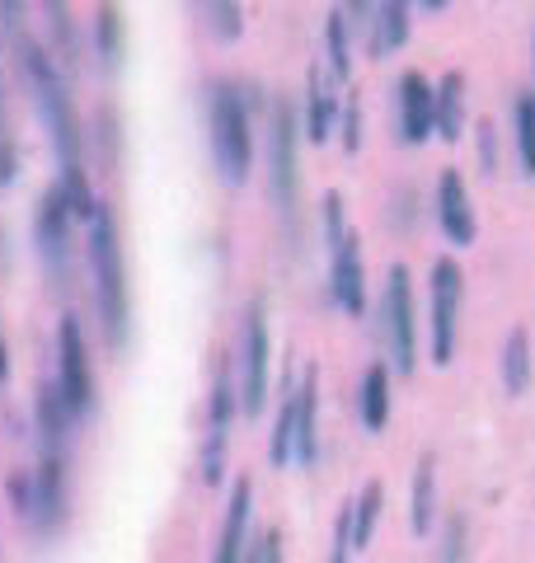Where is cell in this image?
Here are the masks:
<instances>
[{
	"mask_svg": "<svg viewBox=\"0 0 535 563\" xmlns=\"http://www.w3.org/2000/svg\"><path fill=\"white\" fill-rule=\"evenodd\" d=\"M57 390L76 418L95 413V366H89V343L76 314H62L57 324Z\"/></svg>",
	"mask_w": 535,
	"mask_h": 563,
	"instance_id": "cell-9",
	"label": "cell"
},
{
	"mask_svg": "<svg viewBox=\"0 0 535 563\" xmlns=\"http://www.w3.org/2000/svg\"><path fill=\"white\" fill-rule=\"evenodd\" d=\"M33 526L43 536H57L66 526V455H43L33 470Z\"/></svg>",
	"mask_w": 535,
	"mask_h": 563,
	"instance_id": "cell-14",
	"label": "cell"
},
{
	"mask_svg": "<svg viewBox=\"0 0 535 563\" xmlns=\"http://www.w3.org/2000/svg\"><path fill=\"white\" fill-rule=\"evenodd\" d=\"M474 155H479V169L484 174H498V128L484 118L479 122V136H474Z\"/></svg>",
	"mask_w": 535,
	"mask_h": 563,
	"instance_id": "cell-36",
	"label": "cell"
},
{
	"mask_svg": "<svg viewBox=\"0 0 535 563\" xmlns=\"http://www.w3.org/2000/svg\"><path fill=\"white\" fill-rule=\"evenodd\" d=\"M338 132H343V151H348V155L362 151V99H357V95L343 99V113H338Z\"/></svg>",
	"mask_w": 535,
	"mask_h": 563,
	"instance_id": "cell-32",
	"label": "cell"
},
{
	"mask_svg": "<svg viewBox=\"0 0 535 563\" xmlns=\"http://www.w3.org/2000/svg\"><path fill=\"white\" fill-rule=\"evenodd\" d=\"M6 493H10V507L20 512L24 521L33 517V470H14L6 479Z\"/></svg>",
	"mask_w": 535,
	"mask_h": 563,
	"instance_id": "cell-34",
	"label": "cell"
},
{
	"mask_svg": "<svg viewBox=\"0 0 535 563\" xmlns=\"http://www.w3.org/2000/svg\"><path fill=\"white\" fill-rule=\"evenodd\" d=\"M319 461V366H306L296 376V442L292 465L310 470Z\"/></svg>",
	"mask_w": 535,
	"mask_h": 563,
	"instance_id": "cell-16",
	"label": "cell"
},
{
	"mask_svg": "<svg viewBox=\"0 0 535 563\" xmlns=\"http://www.w3.org/2000/svg\"><path fill=\"white\" fill-rule=\"evenodd\" d=\"M10 376V352H6V339H0V380Z\"/></svg>",
	"mask_w": 535,
	"mask_h": 563,
	"instance_id": "cell-38",
	"label": "cell"
},
{
	"mask_svg": "<svg viewBox=\"0 0 535 563\" xmlns=\"http://www.w3.org/2000/svg\"><path fill=\"white\" fill-rule=\"evenodd\" d=\"M70 225H76V207L62 192V184H52L43 198H39V217H33V240H39V254H43V268L47 277L66 287V273H70Z\"/></svg>",
	"mask_w": 535,
	"mask_h": 563,
	"instance_id": "cell-10",
	"label": "cell"
},
{
	"mask_svg": "<svg viewBox=\"0 0 535 563\" xmlns=\"http://www.w3.org/2000/svg\"><path fill=\"white\" fill-rule=\"evenodd\" d=\"M408 521L414 536H433L441 521V488H437V455L423 451L414 465V488H408Z\"/></svg>",
	"mask_w": 535,
	"mask_h": 563,
	"instance_id": "cell-21",
	"label": "cell"
},
{
	"mask_svg": "<svg viewBox=\"0 0 535 563\" xmlns=\"http://www.w3.org/2000/svg\"><path fill=\"white\" fill-rule=\"evenodd\" d=\"M512 146L526 179H535V90H516L512 99Z\"/></svg>",
	"mask_w": 535,
	"mask_h": 563,
	"instance_id": "cell-27",
	"label": "cell"
},
{
	"mask_svg": "<svg viewBox=\"0 0 535 563\" xmlns=\"http://www.w3.org/2000/svg\"><path fill=\"white\" fill-rule=\"evenodd\" d=\"M470 559V517L451 512L441 521V544H437V563H466Z\"/></svg>",
	"mask_w": 535,
	"mask_h": 563,
	"instance_id": "cell-28",
	"label": "cell"
},
{
	"mask_svg": "<svg viewBox=\"0 0 535 563\" xmlns=\"http://www.w3.org/2000/svg\"><path fill=\"white\" fill-rule=\"evenodd\" d=\"M329 296L343 314H367V263H362V240L348 231V240L329 250Z\"/></svg>",
	"mask_w": 535,
	"mask_h": 563,
	"instance_id": "cell-12",
	"label": "cell"
},
{
	"mask_svg": "<svg viewBox=\"0 0 535 563\" xmlns=\"http://www.w3.org/2000/svg\"><path fill=\"white\" fill-rule=\"evenodd\" d=\"M325 62H329V80L334 85L352 80V20H348V10H329V20H325Z\"/></svg>",
	"mask_w": 535,
	"mask_h": 563,
	"instance_id": "cell-24",
	"label": "cell"
},
{
	"mask_svg": "<svg viewBox=\"0 0 535 563\" xmlns=\"http://www.w3.org/2000/svg\"><path fill=\"white\" fill-rule=\"evenodd\" d=\"M268 188L282 217H296V192H301V169H296V113L287 99L268 109Z\"/></svg>",
	"mask_w": 535,
	"mask_h": 563,
	"instance_id": "cell-7",
	"label": "cell"
},
{
	"mask_svg": "<svg viewBox=\"0 0 535 563\" xmlns=\"http://www.w3.org/2000/svg\"><path fill=\"white\" fill-rule=\"evenodd\" d=\"M357 413L367 432H381L390 422V362H371L357 385Z\"/></svg>",
	"mask_w": 535,
	"mask_h": 563,
	"instance_id": "cell-22",
	"label": "cell"
},
{
	"mask_svg": "<svg viewBox=\"0 0 535 563\" xmlns=\"http://www.w3.org/2000/svg\"><path fill=\"white\" fill-rule=\"evenodd\" d=\"M352 507L343 503V512L334 521V540H329V563H352Z\"/></svg>",
	"mask_w": 535,
	"mask_h": 563,
	"instance_id": "cell-33",
	"label": "cell"
},
{
	"mask_svg": "<svg viewBox=\"0 0 535 563\" xmlns=\"http://www.w3.org/2000/svg\"><path fill=\"white\" fill-rule=\"evenodd\" d=\"M240 413L236 399V366L221 362L217 380H211V399H207V432H203V451H198V470L203 484H221L226 479V446H230V422Z\"/></svg>",
	"mask_w": 535,
	"mask_h": 563,
	"instance_id": "cell-8",
	"label": "cell"
},
{
	"mask_svg": "<svg viewBox=\"0 0 535 563\" xmlns=\"http://www.w3.org/2000/svg\"><path fill=\"white\" fill-rule=\"evenodd\" d=\"M236 399L244 418H259L268 404V380H273V339H268V310L263 301L244 306L240 347H236Z\"/></svg>",
	"mask_w": 535,
	"mask_h": 563,
	"instance_id": "cell-4",
	"label": "cell"
},
{
	"mask_svg": "<svg viewBox=\"0 0 535 563\" xmlns=\"http://www.w3.org/2000/svg\"><path fill=\"white\" fill-rule=\"evenodd\" d=\"M352 14H362V24L371 29V57L400 52L414 33V10L404 0H385V5H352Z\"/></svg>",
	"mask_w": 535,
	"mask_h": 563,
	"instance_id": "cell-18",
	"label": "cell"
},
{
	"mask_svg": "<svg viewBox=\"0 0 535 563\" xmlns=\"http://www.w3.org/2000/svg\"><path fill=\"white\" fill-rule=\"evenodd\" d=\"M95 52L103 66H118V57H122V20L113 5H99V14H95Z\"/></svg>",
	"mask_w": 535,
	"mask_h": 563,
	"instance_id": "cell-29",
	"label": "cell"
},
{
	"mask_svg": "<svg viewBox=\"0 0 535 563\" xmlns=\"http://www.w3.org/2000/svg\"><path fill=\"white\" fill-rule=\"evenodd\" d=\"M20 62H24V76H29V90H33V103H39V118L47 128V141L57 151V165H62V192L76 207V221L89 225L95 217V192H89V179H85V165H80V146H85V132H80V118H76V103H70V90H66V76L57 57L39 43H24L20 47Z\"/></svg>",
	"mask_w": 535,
	"mask_h": 563,
	"instance_id": "cell-1",
	"label": "cell"
},
{
	"mask_svg": "<svg viewBox=\"0 0 535 563\" xmlns=\"http://www.w3.org/2000/svg\"><path fill=\"white\" fill-rule=\"evenodd\" d=\"M338 113H343V103L334 95L329 70L310 66V76H306V141L325 146V141L338 132Z\"/></svg>",
	"mask_w": 535,
	"mask_h": 563,
	"instance_id": "cell-20",
	"label": "cell"
},
{
	"mask_svg": "<svg viewBox=\"0 0 535 563\" xmlns=\"http://www.w3.org/2000/svg\"><path fill=\"white\" fill-rule=\"evenodd\" d=\"M70 422H76V413H70V404L62 399L57 380H43L39 385V399H33V428H39L43 455H66V446H70Z\"/></svg>",
	"mask_w": 535,
	"mask_h": 563,
	"instance_id": "cell-17",
	"label": "cell"
},
{
	"mask_svg": "<svg viewBox=\"0 0 535 563\" xmlns=\"http://www.w3.org/2000/svg\"><path fill=\"white\" fill-rule=\"evenodd\" d=\"M352 507V550L362 554L371 536H376V521H381V507H385V484L381 479H367L357 488V498L348 503Z\"/></svg>",
	"mask_w": 535,
	"mask_h": 563,
	"instance_id": "cell-26",
	"label": "cell"
},
{
	"mask_svg": "<svg viewBox=\"0 0 535 563\" xmlns=\"http://www.w3.org/2000/svg\"><path fill=\"white\" fill-rule=\"evenodd\" d=\"M319 231H325V244L338 250V244L348 240V221H343V192H325V202H319Z\"/></svg>",
	"mask_w": 535,
	"mask_h": 563,
	"instance_id": "cell-30",
	"label": "cell"
},
{
	"mask_svg": "<svg viewBox=\"0 0 535 563\" xmlns=\"http://www.w3.org/2000/svg\"><path fill=\"white\" fill-rule=\"evenodd\" d=\"M207 141H211V161H217V174L240 188L254 169V118H249V99L240 95V85H211L207 99Z\"/></svg>",
	"mask_w": 535,
	"mask_h": 563,
	"instance_id": "cell-3",
	"label": "cell"
},
{
	"mask_svg": "<svg viewBox=\"0 0 535 563\" xmlns=\"http://www.w3.org/2000/svg\"><path fill=\"white\" fill-rule=\"evenodd\" d=\"M460 301H466V268L456 258H433L427 268V357L451 366L460 339Z\"/></svg>",
	"mask_w": 535,
	"mask_h": 563,
	"instance_id": "cell-5",
	"label": "cell"
},
{
	"mask_svg": "<svg viewBox=\"0 0 535 563\" xmlns=\"http://www.w3.org/2000/svg\"><path fill=\"white\" fill-rule=\"evenodd\" d=\"M395 128L404 146L433 141V80L423 70H404L395 85Z\"/></svg>",
	"mask_w": 535,
	"mask_h": 563,
	"instance_id": "cell-13",
	"label": "cell"
},
{
	"mask_svg": "<svg viewBox=\"0 0 535 563\" xmlns=\"http://www.w3.org/2000/svg\"><path fill=\"white\" fill-rule=\"evenodd\" d=\"M249 521H254V479H240L230 484V503H226V521H221V536H217V554H211V563H244L249 544H254V536H249Z\"/></svg>",
	"mask_w": 535,
	"mask_h": 563,
	"instance_id": "cell-15",
	"label": "cell"
},
{
	"mask_svg": "<svg viewBox=\"0 0 535 563\" xmlns=\"http://www.w3.org/2000/svg\"><path fill=\"white\" fill-rule=\"evenodd\" d=\"M14 169H20V155H14L10 141H0V184H10Z\"/></svg>",
	"mask_w": 535,
	"mask_h": 563,
	"instance_id": "cell-37",
	"label": "cell"
},
{
	"mask_svg": "<svg viewBox=\"0 0 535 563\" xmlns=\"http://www.w3.org/2000/svg\"><path fill=\"white\" fill-rule=\"evenodd\" d=\"M85 258H89V282H95V306H99V329L109 352L128 347V329H132V296H128V258H122V240H118V217L113 207H95L89 217V240H85Z\"/></svg>",
	"mask_w": 535,
	"mask_h": 563,
	"instance_id": "cell-2",
	"label": "cell"
},
{
	"mask_svg": "<svg viewBox=\"0 0 535 563\" xmlns=\"http://www.w3.org/2000/svg\"><path fill=\"white\" fill-rule=\"evenodd\" d=\"M381 339H385L390 372L414 376V366H418V306H414V282H408L404 263H390V273H385Z\"/></svg>",
	"mask_w": 535,
	"mask_h": 563,
	"instance_id": "cell-6",
	"label": "cell"
},
{
	"mask_svg": "<svg viewBox=\"0 0 535 563\" xmlns=\"http://www.w3.org/2000/svg\"><path fill=\"white\" fill-rule=\"evenodd\" d=\"M466 118H470V85L460 70H446V76L433 85V136L460 141Z\"/></svg>",
	"mask_w": 535,
	"mask_h": 563,
	"instance_id": "cell-19",
	"label": "cell"
},
{
	"mask_svg": "<svg viewBox=\"0 0 535 563\" xmlns=\"http://www.w3.org/2000/svg\"><path fill=\"white\" fill-rule=\"evenodd\" d=\"M433 217L441 225V235L466 250V244L479 240V217H474V202H470V188H466V174L460 169H441L437 174V192H433Z\"/></svg>",
	"mask_w": 535,
	"mask_h": 563,
	"instance_id": "cell-11",
	"label": "cell"
},
{
	"mask_svg": "<svg viewBox=\"0 0 535 563\" xmlns=\"http://www.w3.org/2000/svg\"><path fill=\"white\" fill-rule=\"evenodd\" d=\"M203 14H207L211 33H217V38H226V43L244 33V10H240V5H203Z\"/></svg>",
	"mask_w": 535,
	"mask_h": 563,
	"instance_id": "cell-31",
	"label": "cell"
},
{
	"mask_svg": "<svg viewBox=\"0 0 535 563\" xmlns=\"http://www.w3.org/2000/svg\"><path fill=\"white\" fill-rule=\"evenodd\" d=\"M244 563H287V554H282V531H277V526H273V531H263V536H254Z\"/></svg>",
	"mask_w": 535,
	"mask_h": 563,
	"instance_id": "cell-35",
	"label": "cell"
},
{
	"mask_svg": "<svg viewBox=\"0 0 535 563\" xmlns=\"http://www.w3.org/2000/svg\"><path fill=\"white\" fill-rule=\"evenodd\" d=\"M531 376H535V352H531V333L516 324L507 329V339H503V390L512 399H522L531 390Z\"/></svg>",
	"mask_w": 535,
	"mask_h": 563,
	"instance_id": "cell-23",
	"label": "cell"
},
{
	"mask_svg": "<svg viewBox=\"0 0 535 563\" xmlns=\"http://www.w3.org/2000/svg\"><path fill=\"white\" fill-rule=\"evenodd\" d=\"M292 442H296V376L287 372V380H282L277 422H273V437H268V461H273L277 470L292 465Z\"/></svg>",
	"mask_w": 535,
	"mask_h": 563,
	"instance_id": "cell-25",
	"label": "cell"
}]
</instances>
